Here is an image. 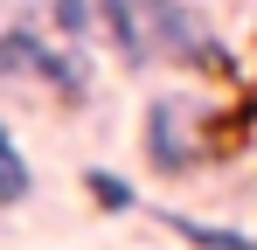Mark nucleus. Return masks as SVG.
<instances>
[{
	"label": "nucleus",
	"instance_id": "obj_3",
	"mask_svg": "<svg viewBox=\"0 0 257 250\" xmlns=\"http://www.w3.org/2000/svg\"><path fill=\"white\" fill-rule=\"evenodd\" d=\"M0 70H35V77H49L63 97H84V77H77V63H63L56 49H42V42L28 35V28H14V35H0Z\"/></svg>",
	"mask_w": 257,
	"mask_h": 250
},
{
	"label": "nucleus",
	"instance_id": "obj_8",
	"mask_svg": "<svg viewBox=\"0 0 257 250\" xmlns=\"http://www.w3.org/2000/svg\"><path fill=\"white\" fill-rule=\"evenodd\" d=\"M56 28L84 42V28H90V7H84V0H56Z\"/></svg>",
	"mask_w": 257,
	"mask_h": 250
},
{
	"label": "nucleus",
	"instance_id": "obj_6",
	"mask_svg": "<svg viewBox=\"0 0 257 250\" xmlns=\"http://www.w3.org/2000/svg\"><path fill=\"white\" fill-rule=\"evenodd\" d=\"M167 222L188 236V243H202V250H257L250 236H236V229H209V222H188V215H167Z\"/></svg>",
	"mask_w": 257,
	"mask_h": 250
},
{
	"label": "nucleus",
	"instance_id": "obj_2",
	"mask_svg": "<svg viewBox=\"0 0 257 250\" xmlns=\"http://www.w3.org/2000/svg\"><path fill=\"white\" fill-rule=\"evenodd\" d=\"M146 153H153V167H160V174H188V167H195L188 111H181L174 97H160V104L146 111Z\"/></svg>",
	"mask_w": 257,
	"mask_h": 250
},
{
	"label": "nucleus",
	"instance_id": "obj_5",
	"mask_svg": "<svg viewBox=\"0 0 257 250\" xmlns=\"http://www.w3.org/2000/svg\"><path fill=\"white\" fill-rule=\"evenodd\" d=\"M28 181H35V174H28L21 146H14V139H7V125H0V202H7V208L28 202Z\"/></svg>",
	"mask_w": 257,
	"mask_h": 250
},
{
	"label": "nucleus",
	"instance_id": "obj_4",
	"mask_svg": "<svg viewBox=\"0 0 257 250\" xmlns=\"http://www.w3.org/2000/svg\"><path fill=\"white\" fill-rule=\"evenodd\" d=\"M97 7H104V21H111V35H118V56L139 70V63L153 56V49H146V35H139V14H132L125 0H97Z\"/></svg>",
	"mask_w": 257,
	"mask_h": 250
},
{
	"label": "nucleus",
	"instance_id": "obj_7",
	"mask_svg": "<svg viewBox=\"0 0 257 250\" xmlns=\"http://www.w3.org/2000/svg\"><path fill=\"white\" fill-rule=\"evenodd\" d=\"M84 188L97 195V208H111V215H125V208H132V188L118 181V174H104V167H90V174H84Z\"/></svg>",
	"mask_w": 257,
	"mask_h": 250
},
{
	"label": "nucleus",
	"instance_id": "obj_1",
	"mask_svg": "<svg viewBox=\"0 0 257 250\" xmlns=\"http://www.w3.org/2000/svg\"><path fill=\"white\" fill-rule=\"evenodd\" d=\"M132 14H139V35H153L146 49H160L174 63H195V70H215V77H229L236 63H229V49L209 42V28L188 14V0H125Z\"/></svg>",
	"mask_w": 257,
	"mask_h": 250
}]
</instances>
